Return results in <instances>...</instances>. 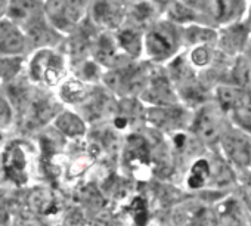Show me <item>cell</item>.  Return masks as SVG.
I'll use <instances>...</instances> for the list:
<instances>
[{
    "label": "cell",
    "instance_id": "8",
    "mask_svg": "<svg viewBox=\"0 0 251 226\" xmlns=\"http://www.w3.org/2000/svg\"><path fill=\"white\" fill-rule=\"evenodd\" d=\"M148 100L158 106H172L177 103V95L167 77H155L148 90Z\"/></svg>",
    "mask_w": 251,
    "mask_h": 226
},
{
    "label": "cell",
    "instance_id": "1",
    "mask_svg": "<svg viewBox=\"0 0 251 226\" xmlns=\"http://www.w3.org/2000/svg\"><path fill=\"white\" fill-rule=\"evenodd\" d=\"M229 119L222 108L211 99L192 111L189 132L207 150H216Z\"/></svg>",
    "mask_w": 251,
    "mask_h": 226
},
{
    "label": "cell",
    "instance_id": "7",
    "mask_svg": "<svg viewBox=\"0 0 251 226\" xmlns=\"http://www.w3.org/2000/svg\"><path fill=\"white\" fill-rule=\"evenodd\" d=\"M182 39H183V46L188 48H197V46L216 48L217 30L207 25L192 24V25L182 27Z\"/></svg>",
    "mask_w": 251,
    "mask_h": 226
},
{
    "label": "cell",
    "instance_id": "18",
    "mask_svg": "<svg viewBox=\"0 0 251 226\" xmlns=\"http://www.w3.org/2000/svg\"><path fill=\"white\" fill-rule=\"evenodd\" d=\"M53 112H55V103H52L49 100L39 102L33 108L31 120L34 125H42V123L48 122L50 119V116H53Z\"/></svg>",
    "mask_w": 251,
    "mask_h": 226
},
{
    "label": "cell",
    "instance_id": "2",
    "mask_svg": "<svg viewBox=\"0 0 251 226\" xmlns=\"http://www.w3.org/2000/svg\"><path fill=\"white\" fill-rule=\"evenodd\" d=\"M216 151L236 175L251 169V135L232 126L230 122L222 133Z\"/></svg>",
    "mask_w": 251,
    "mask_h": 226
},
{
    "label": "cell",
    "instance_id": "11",
    "mask_svg": "<svg viewBox=\"0 0 251 226\" xmlns=\"http://www.w3.org/2000/svg\"><path fill=\"white\" fill-rule=\"evenodd\" d=\"M23 49V36L20 31L9 25L3 24L0 25V50L6 53H14Z\"/></svg>",
    "mask_w": 251,
    "mask_h": 226
},
{
    "label": "cell",
    "instance_id": "13",
    "mask_svg": "<svg viewBox=\"0 0 251 226\" xmlns=\"http://www.w3.org/2000/svg\"><path fill=\"white\" fill-rule=\"evenodd\" d=\"M121 5L118 3H98L95 6V18L100 23V24H109V25H115L118 24V21H121V11H120Z\"/></svg>",
    "mask_w": 251,
    "mask_h": 226
},
{
    "label": "cell",
    "instance_id": "24",
    "mask_svg": "<svg viewBox=\"0 0 251 226\" xmlns=\"http://www.w3.org/2000/svg\"><path fill=\"white\" fill-rule=\"evenodd\" d=\"M0 141H2V138H0Z\"/></svg>",
    "mask_w": 251,
    "mask_h": 226
},
{
    "label": "cell",
    "instance_id": "15",
    "mask_svg": "<svg viewBox=\"0 0 251 226\" xmlns=\"http://www.w3.org/2000/svg\"><path fill=\"white\" fill-rule=\"evenodd\" d=\"M96 58L106 65H111L117 61V50L115 46L112 43V40H109L108 37H100L96 43Z\"/></svg>",
    "mask_w": 251,
    "mask_h": 226
},
{
    "label": "cell",
    "instance_id": "5",
    "mask_svg": "<svg viewBox=\"0 0 251 226\" xmlns=\"http://www.w3.org/2000/svg\"><path fill=\"white\" fill-rule=\"evenodd\" d=\"M148 117L157 127L177 133L183 132L186 127L189 129L192 112L185 105L180 106L176 103L172 106H158L150 112Z\"/></svg>",
    "mask_w": 251,
    "mask_h": 226
},
{
    "label": "cell",
    "instance_id": "4",
    "mask_svg": "<svg viewBox=\"0 0 251 226\" xmlns=\"http://www.w3.org/2000/svg\"><path fill=\"white\" fill-rule=\"evenodd\" d=\"M248 42H250V33L242 21L217 30L216 49L225 58L236 59L239 56H244Z\"/></svg>",
    "mask_w": 251,
    "mask_h": 226
},
{
    "label": "cell",
    "instance_id": "22",
    "mask_svg": "<svg viewBox=\"0 0 251 226\" xmlns=\"http://www.w3.org/2000/svg\"><path fill=\"white\" fill-rule=\"evenodd\" d=\"M244 24L250 33V37H251V2L248 3V11H247V15H245V20H244Z\"/></svg>",
    "mask_w": 251,
    "mask_h": 226
},
{
    "label": "cell",
    "instance_id": "6",
    "mask_svg": "<svg viewBox=\"0 0 251 226\" xmlns=\"http://www.w3.org/2000/svg\"><path fill=\"white\" fill-rule=\"evenodd\" d=\"M62 59L58 55L43 50L36 55L31 65V74L36 80L43 78L46 83L55 84L62 75Z\"/></svg>",
    "mask_w": 251,
    "mask_h": 226
},
{
    "label": "cell",
    "instance_id": "3",
    "mask_svg": "<svg viewBox=\"0 0 251 226\" xmlns=\"http://www.w3.org/2000/svg\"><path fill=\"white\" fill-rule=\"evenodd\" d=\"M145 45H147L148 53L155 61L175 59L179 49L183 46L182 27H179L170 21L158 23L148 33Z\"/></svg>",
    "mask_w": 251,
    "mask_h": 226
},
{
    "label": "cell",
    "instance_id": "23",
    "mask_svg": "<svg viewBox=\"0 0 251 226\" xmlns=\"http://www.w3.org/2000/svg\"><path fill=\"white\" fill-rule=\"evenodd\" d=\"M0 8H3V3H0Z\"/></svg>",
    "mask_w": 251,
    "mask_h": 226
},
{
    "label": "cell",
    "instance_id": "19",
    "mask_svg": "<svg viewBox=\"0 0 251 226\" xmlns=\"http://www.w3.org/2000/svg\"><path fill=\"white\" fill-rule=\"evenodd\" d=\"M62 96L68 102H75L84 96V86L77 80H70L62 86Z\"/></svg>",
    "mask_w": 251,
    "mask_h": 226
},
{
    "label": "cell",
    "instance_id": "17",
    "mask_svg": "<svg viewBox=\"0 0 251 226\" xmlns=\"http://www.w3.org/2000/svg\"><path fill=\"white\" fill-rule=\"evenodd\" d=\"M236 192L251 213V169L238 175Z\"/></svg>",
    "mask_w": 251,
    "mask_h": 226
},
{
    "label": "cell",
    "instance_id": "10",
    "mask_svg": "<svg viewBox=\"0 0 251 226\" xmlns=\"http://www.w3.org/2000/svg\"><path fill=\"white\" fill-rule=\"evenodd\" d=\"M25 155L23 152V150L18 145H12L6 154H5V170L6 175L15 180L17 183H21L25 180Z\"/></svg>",
    "mask_w": 251,
    "mask_h": 226
},
{
    "label": "cell",
    "instance_id": "16",
    "mask_svg": "<svg viewBox=\"0 0 251 226\" xmlns=\"http://www.w3.org/2000/svg\"><path fill=\"white\" fill-rule=\"evenodd\" d=\"M118 42H120V46L124 50H127L129 53H133V55H138L141 52V49H142L139 34H136L132 30H124V31H121L118 34Z\"/></svg>",
    "mask_w": 251,
    "mask_h": 226
},
{
    "label": "cell",
    "instance_id": "20",
    "mask_svg": "<svg viewBox=\"0 0 251 226\" xmlns=\"http://www.w3.org/2000/svg\"><path fill=\"white\" fill-rule=\"evenodd\" d=\"M132 217L138 226H144L147 219H148V210H147V202L142 198H135L132 202Z\"/></svg>",
    "mask_w": 251,
    "mask_h": 226
},
{
    "label": "cell",
    "instance_id": "14",
    "mask_svg": "<svg viewBox=\"0 0 251 226\" xmlns=\"http://www.w3.org/2000/svg\"><path fill=\"white\" fill-rule=\"evenodd\" d=\"M56 126L61 132H64L68 136H78L84 133V123L71 112H65V114L58 117Z\"/></svg>",
    "mask_w": 251,
    "mask_h": 226
},
{
    "label": "cell",
    "instance_id": "9",
    "mask_svg": "<svg viewBox=\"0 0 251 226\" xmlns=\"http://www.w3.org/2000/svg\"><path fill=\"white\" fill-rule=\"evenodd\" d=\"M220 53L213 46H197L189 49L188 62L189 65L197 71H208L219 59Z\"/></svg>",
    "mask_w": 251,
    "mask_h": 226
},
{
    "label": "cell",
    "instance_id": "21",
    "mask_svg": "<svg viewBox=\"0 0 251 226\" xmlns=\"http://www.w3.org/2000/svg\"><path fill=\"white\" fill-rule=\"evenodd\" d=\"M20 68V61L17 59H3L0 61V75H3L6 78L12 77Z\"/></svg>",
    "mask_w": 251,
    "mask_h": 226
},
{
    "label": "cell",
    "instance_id": "12",
    "mask_svg": "<svg viewBox=\"0 0 251 226\" xmlns=\"http://www.w3.org/2000/svg\"><path fill=\"white\" fill-rule=\"evenodd\" d=\"M227 119L232 126L251 135V99L230 111L227 114Z\"/></svg>",
    "mask_w": 251,
    "mask_h": 226
}]
</instances>
